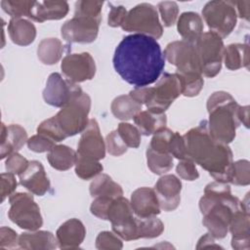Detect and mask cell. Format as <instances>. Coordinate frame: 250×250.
<instances>
[{"mask_svg":"<svg viewBox=\"0 0 250 250\" xmlns=\"http://www.w3.org/2000/svg\"><path fill=\"white\" fill-rule=\"evenodd\" d=\"M112 62L120 77L137 88L148 86L159 79L165 58L156 39L133 33L117 45Z\"/></svg>","mask_w":250,"mask_h":250,"instance_id":"1","label":"cell"},{"mask_svg":"<svg viewBox=\"0 0 250 250\" xmlns=\"http://www.w3.org/2000/svg\"><path fill=\"white\" fill-rule=\"evenodd\" d=\"M184 139L187 158L200 165L216 181L230 183L233 170L232 151L228 145L212 138L206 120L188 131Z\"/></svg>","mask_w":250,"mask_h":250,"instance_id":"2","label":"cell"},{"mask_svg":"<svg viewBox=\"0 0 250 250\" xmlns=\"http://www.w3.org/2000/svg\"><path fill=\"white\" fill-rule=\"evenodd\" d=\"M199 209L203 215V226L214 238L221 239L229 232L233 213L241 208L240 200L232 195L229 184L215 181L205 187Z\"/></svg>","mask_w":250,"mask_h":250,"instance_id":"3","label":"cell"},{"mask_svg":"<svg viewBox=\"0 0 250 250\" xmlns=\"http://www.w3.org/2000/svg\"><path fill=\"white\" fill-rule=\"evenodd\" d=\"M206 106L209 114L208 129L212 138L226 145L231 143L240 125L238 118L240 105L230 94L218 91L208 98Z\"/></svg>","mask_w":250,"mask_h":250,"instance_id":"4","label":"cell"},{"mask_svg":"<svg viewBox=\"0 0 250 250\" xmlns=\"http://www.w3.org/2000/svg\"><path fill=\"white\" fill-rule=\"evenodd\" d=\"M129 95L141 104H146L147 110L155 113H165L172 103L182 95V86L176 73H163L153 87H137Z\"/></svg>","mask_w":250,"mask_h":250,"instance_id":"5","label":"cell"},{"mask_svg":"<svg viewBox=\"0 0 250 250\" xmlns=\"http://www.w3.org/2000/svg\"><path fill=\"white\" fill-rule=\"evenodd\" d=\"M91 109V98L87 93H82L72 102L53 116V119L58 126L62 136H75L82 133L89 123V112Z\"/></svg>","mask_w":250,"mask_h":250,"instance_id":"6","label":"cell"},{"mask_svg":"<svg viewBox=\"0 0 250 250\" xmlns=\"http://www.w3.org/2000/svg\"><path fill=\"white\" fill-rule=\"evenodd\" d=\"M122 29L158 39L163 34L156 8L149 3H141L132 8L122 24Z\"/></svg>","mask_w":250,"mask_h":250,"instance_id":"7","label":"cell"},{"mask_svg":"<svg viewBox=\"0 0 250 250\" xmlns=\"http://www.w3.org/2000/svg\"><path fill=\"white\" fill-rule=\"evenodd\" d=\"M10 220L26 230L39 229L43 225L40 208L33 196L26 192H17L9 196Z\"/></svg>","mask_w":250,"mask_h":250,"instance_id":"8","label":"cell"},{"mask_svg":"<svg viewBox=\"0 0 250 250\" xmlns=\"http://www.w3.org/2000/svg\"><path fill=\"white\" fill-rule=\"evenodd\" d=\"M194 45L202 75L209 78L215 77L222 68L225 50L223 39L212 31L203 32Z\"/></svg>","mask_w":250,"mask_h":250,"instance_id":"9","label":"cell"},{"mask_svg":"<svg viewBox=\"0 0 250 250\" xmlns=\"http://www.w3.org/2000/svg\"><path fill=\"white\" fill-rule=\"evenodd\" d=\"M202 16L210 31L222 39L229 36L236 25L237 14L232 1H210L202 9Z\"/></svg>","mask_w":250,"mask_h":250,"instance_id":"10","label":"cell"},{"mask_svg":"<svg viewBox=\"0 0 250 250\" xmlns=\"http://www.w3.org/2000/svg\"><path fill=\"white\" fill-rule=\"evenodd\" d=\"M101 21L102 18L74 14L62 24V37L68 43H92L98 36Z\"/></svg>","mask_w":250,"mask_h":250,"instance_id":"11","label":"cell"},{"mask_svg":"<svg viewBox=\"0 0 250 250\" xmlns=\"http://www.w3.org/2000/svg\"><path fill=\"white\" fill-rule=\"evenodd\" d=\"M164 58L176 66L177 73H201L200 62L195 45L185 40L170 42L164 52Z\"/></svg>","mask_w":250,"mask_h":250,"instance_id":"12","label":"cell"},{"mask_svg":"<svg viewBox=\"0 0 250 250\" xmlns=\"http://www.w3.org/2000/svg\"><path fill=\"white\" fill-rule=\"evenodd\" d=\"M83 93L76 83L63 78L60 73L49 75L43 90V99L46 104L55 107H63Z\"/></svg>","mask_w":250,"mask_h":250,"instance_id":"13","label":"cell"},{"mask_svg":"<svg viewBox=\"0 0 250 250\" xmlns=\"http://www.w3.org/2000/svg\"><path fill=\"white\" fill-rule=\"evenodd\" d=\"M61 69L68 80L80 83L94 78L96 63L89 53H74L68 54L62 59Z\"/></svg>","mask_w":250,"mask_h":250,"instance_id":"14","label":"cell"},{"mask_svg":"<svg viewBox=\"0 0 250 250\" xmlns=\"http://www.w3.org/2000/svg\"><path fill=\"white\" fill-rule=\"evenodd\" d=\"M105 149V141L103 139L97 120L90 119L88 126L81 133L77 145V154L100 161L104 158Z\"/></svg>","mask_w":250,"mask_h":250,"instance_id":"15","label":"cell"},{"mask_svg":"<svg viewBox=\"0 0 250 250\" xmlns=\"http://www.w3.org/2000/svg\"><path fill=\"white\" fill-rule=\"evenodd\" d=\"M161 210L166 212L174 211L181 201L182 182L173 175L167 174L161 176L156 182L154 188Z\"/></svg>","mask_w":250,"mask_h":250,"instance_id":"16","label":"cell"},{"mask_svg":"<svg viewBox=\"0 0 250 250\" xmlns=\"http://www.w3.org/2000/svg\"><path fill=\"white\" fill-rule=\"evenodd\" d=\"M19 179L23 188L38 196H43L51 187L44 166L37 160L29 161L27 168L19 175Z\"/></svg>","mask_w":250,"mask_h":250,"instance_id":"17","label":"cell"},{"mask_svg":"<svg viewBox=\"0 0 250 250\" xmlns=\"http://www.w3.org/2000/svg\"><path fill=\"white\" fill-rule=\"evenodd\" d=\"M131 207L138 218H148L160 214V205L155 193L151 188H139L131 194Z\"/></svg>","mask_w":250,"mask_h":250,"instance_id":"18","label":"cell"},{"mask_svg":"<svg viewBox=\"0 0 250 250\" xmlns=\"http://www.w3.org/2000/svg\"><path fill=\"white\" fill-rule=\"evenodd\" d=\"M86 229L83 223L75 218L65 221L56 232L58 246L61 249H76L83 242Z\"/></svg>","mask_w":250,"mask_h":250,"instance_id":"19","label":"cell"},{"mask_svg":"<svg viewBox=\"0 0 250 250\" xmlns=\"http://www.w3.org/2000/svg\"><path fill=\"white\" fill-rule=\"evenodd\" d=\"M250 216L249 212L237 210L229 222V230L231 233V247L235 250H248L250 248Z\"/></svg>","mask_w":250,"mask_h":250,"instance_id":"20","label":"cell"},{"mask_svg":"<svg viewBox=\"0 0 250 250\" xmlns=\"http://www.w3.org/2000/svg\"><path fill=\"white\" fill-rule=\"evenodd\" d=\"M27 133L19 124L1 125V146L0 158L4 159L14 152H18L27 143Z\"/></svg>","mask_w":250,"mask_h":250,"instance_id":"21","label":"cell"},{"mask_svg":"<svg viewBox=\"0 0 250 250\" xmlns=\"http://www.w3.org/2000/svg\"><path fill=\"white\" fill-rule=\"evenodd\" d=\"M68 10L69 6L65 1H34L28 19L37 22L58 21L63 19Z\"/></svg>","mask_w":250,"mask_h":250,"instance_id":"22","label":"cell"},{"mask_svg":"<svg viewBox=\"0 0 250 250\" xmlns=\"http://www.w3.org/2000/svg\"><path fill=\"white\" fill-rule=\"evenodd\" d=\"M19 247L25 250H52L59 246L52 232L36 229L20 234Z\"/></svg>","mask_w":250,"mask_h":250,"instance_id":"23","label":"cell"},{"mask_svg":"<svg viewBox=\"0 0 250 250\" xmlns=\"http://www.w3.org/2000/svg\"><path fill=\"white\" fill-rule=\"evenodd\" d=\"M177 29L183 40L194 44L203 34V21L197 13L185 12L178 19Z\"/></svg>","mask_w":250,"mask_h":250,"instance_id":"24","label":"cell"},{"mask_svg":"<svg viewBox=\"0 0 250 250\" xmlns=\"http://www.w3.org/2000/svg\"><path fill=\"white\" fill-rule=\"evenodd\" d=\"M8 33L13 43L19 46H28L35 40L36 27L26 19H11Z\"/></svg>","mask_w":250,"mask_h":250,"instance_id":"25","label":"cell"},{"mask_svg":"<svg viewBox=\"0 0 250 250\" xmlns=\"http://www.w3.org/2000/svg\"><path fill=\"white\" fill-rule=\"evenodd\" d=\"M136 127L141 134L150 136L166 127L167 117L165 113H155L150 110H142L134 118Z\"/></svg>","mask_w":250,"mask_h":250,"instance_id":"26","label":"cell"},{"mask_svg":"<svg viewBox=\"0 0 250 250\" xmlns=\"http://www.w3.org/2000/svg\"><path fill=\"white\" fill-rule=\"evenodd\" d=\"M90 194L95 197L116 198L123 195V189L120 185L115 183L108 175L99 174L90 184Z\"/></svg>","mask_w":250,"mask_h":250,"instance_id":"27","label":"cell"},{"mask_svg":"<svg viewBox=\"0 0 250 250\" xmlns=\"http://www.w3.org/2000/svg\"><path fill=\"white\" fill-rule=\"evenodd\" d=\"M134 215L130 201L123 195L114 198L107 210V220L111 223L112 229L128 223Z\"/></svg>","mask_w":250,"mask_h":250,"instance_id":"28","label":"cell"},{"mask_svg":"<svg viewBox=\"0 0 250 250\" xmlns=\"http://www.w3.org/2000/svg\"><path fill=\"white\" fill-rule=\"evenodd\" d=\"M77 151L64 145H56L47 154L51 167L59 171H66L75 165Z\"/></svg>","mask_w":250,"mask_h":250,"instance_id":"29","label":"cell"},{"mask_svg":"<svg viewBox=\"0 0 250 250\" xmlns=\"http://www.w3.org/2000/svg\"><path fill=\"white\" fill-rule=\"evenodd\" d=\"M224 61L229 70H237L241 67H249V49L247 44H229L225 47Z\"/></svg>","mask_w":250,"mask_h":250,"instance_id":"30","label":"cell"},{"mask_svg":"<svg viewBox=\"0 0 250 250\" xmlns=\"http://www.w3.org/2000/svg\"><path fill=\"white\" fill-rule=\"evenodd\" d=\"M65 47L58 38H45L38 45L37 57L44 64H55L62 59Z\"/></svg>","mask_w":250,"mask_h":250,"instance_id":"31","label":"cell"},{"mask_svg":"<svg viewBox=\"0 0 250 250\" xmlns=\"http://www.w3.org/2000/svg\"><path fill=\"white\" fill-rule=\"evenodd\" d=\"M142 106L143 104L134 100L130 95H120L112 101L110 109L117 119L127 121L142 111Z\"/></svg>","mask_w":250,"mask_h":250,"instance_id":"32","label":"cell"},{"mask_svg":"<svg viewBox=\"0 0 250 250\" xmlns=\"http://www.w3.org/2000/svg\"><path fill=\"white\" fill-rule=\"evenodd\" d=\"M146 154L147 167L152 173L163 175L173 168L174 161L173 156L170 153H160L147 146Z\"/></svg>","mask_w":250,"mask_h":250,"instance_id":"33","label":"cell"},{"mask_svg":"<svg viewBox=\"0 0 250 250\" xmlns=\"http://www.w3.org/2000/svg\"><path fill=\"white\" fill-rule=\"evenodd\" d=\"M75 174L82 180H91L101 174L104 167L100 161L83 157L77 154L75 163Z\"/></svg>","mask_w":250,"mask_h":250,"instance_id":"34","label":"cell"},{"mask_svg":"<svg viewBox=\"0 0 250 250\" xmlns=\"http://www.w3.org/2000/svg\"><path fill=\"white\" fill-rule=\"evenodd\" d=\"M181 82L182 95L186 97L197 96L203 88V75L200 73H177Z\"/></svg>","mask_w":250,"mask_h":250,"instance_id":"35","label":"cell"},{"mask_svg":"<svg viewBox=\"0 0 250 250\" xmlns=\"http://www.w3.org/2000/svg\"><path fill=\"white\" fill-rule=\"evenodd\" d=\"M33 3L34 1L25 0H2L1 7L12 19H21L22 17L29 18Z\"/></svg>","mask_w":250,"mask_h":250,"instance_id":"36","label":"cell"},{"mask_svg":"<svg viewBox=\"0 0 250 250\" xmlns=\"http://www.w3.org/2000/svg\"><path fill=\"white\" fill-rule=\"evenodd\" d=\"M164 230V224L156 216L140 218L141 238H154L159 236Z\"/></svg>","mask_w":250,"mask_h":250,"instance_id":"37","label":"cell"},{"mask_svg":"<svg viewBox=\"0 0 250 250\" xmlns=\"http://www.w3.org/2000/svg\"><path fill=\"white\" fill-rule=\"evenodd\" d=\"M116 130L128 147H139L141 144V132L136 126L124 121L118 124Z\"/></svg>","mask_w":250,"mask_h":250,"instance_id":"38","label":"cell"},{"mask_svg":"<svg viewBox=\"0 0 250 250\" xmlns=\"http://www.w3.org/2000/svg\"><path fill=\"white\" fill-rule=\"evenodd\" d=\"M122 238L114 231H102L96 238V248L100 250H119L122 249Z\"/></svg>","mask_w":250,"mask_h":250,"instance_id":"39","label":"cell"},{"mask_svg":"<svg viewBox=\"0 0 250 250\" xmlns=\"http://www.w3.org/2000/svg\"><path fill=\"white\" fill-rule=\"evenodd\" d=\"M250 183V164L248 160L240 159L233 162L230 184L235 186H248Z\"/></svg>","mask_w":250,"mask_h":250,"instance_id":"40","label":"cell"},{"mask_svg":"<svg viewBox=\"0 0 250 250\" xmlns=\"http://www.w3.org/2000/svg\"><path fill=\"white\" fill-rule=\"evenodd\" d=\"M174 132L168 128H163L153 134L149 147L160 153H169V145Z\"/></svg>","mask_w":250,"mask_h":250,"instance_id":"41","label":"cell"},{"mask_svg":"<svg viewBox=\"0 0 250 250\" xmlns=\"http://www.w3.org/2000/svg\"><path fill=\"white\" fill-rule=\"evenodd\" d=\"M157 7L165 26L169 27L176 23L179 15V7L176 2L162 1L158 3Z\"/></svg>","mask_w":250,"mask_h":250,"instance_id":"42","label":"cell"},{"mask_svg":"<svg viewBox=\"0 0 250 250\" xmlns=\"http://www.w3.org/2000/svg\"><path fill=\"white\" fill-rule=\"evenodd\" d=\"M27 146L34 152H49L55 146L56 142L47 137L46 135L37 133L27 140Z\"/></svg>","mask_w":250,"mask_h":250,"instance_id":"43","label":"cell"},{"mask_svg":"<svg viewBox=\"0 0 250 250\" xmlns=\"http://www.w3.org/2000/svg\"><path fill=\"white\" fill-rule=\"evenodd\" d=\"M105 147L109 154L120 156L127 151L128 146L121 139L117 130H114L105 137Z\"/></svg>","mask_w":250,"mask_h":250,"instance_id":"44","label":"cell"},{"mask_svg":"<svg viewBox=\"0 0 250 250\" xmlns=\"http://www.w3.org/2000/svg\"><path fill=\"white\" fill-rule=\"evenodd\" d=\"M103 5H104V2L102 1H89V0L77 1L75 3L74 14L102 18Z\"/></svg>","mask_w":250,"mask_h":250,"instance_id":"45","label":"cell"},{"mask_svg":"<svg viewBox=\"0 0 250 250\" xmlns=\"http://www.w3.org/2000/svg\"><path fill=\"white\" fill-rule=\"evenodd\" d=\"M176 172L180 178L186 181H195L199 177L195 163L188 158H185L179 161L176 167Z\"/></svg>","mask_w":250,"mask_h":250,"instance_id":"46","label":"cell"},{"mask_svg":"<svg viewBox=\"0 0 250 250\" xmlns=\"http://www.w3.org/2000/svg\"><path fill=\"white\" fill-rule=\"evenodd\" d=\"M28 164L29 161L25 157H23L19 152H14L7 157L5 161V168L7 172L19 176L27 168Z\"/></svg>","mask_w":250,"mask_h":250,"instance_id":"47","label":"cell"},{"mask_svg":"<svg viewBox=\"0 0 250 250\" xmlns=\"http://www.w3.org/2000/svg\"><path fill=\"white\" fill-rule=\"evenodd\" d=\"M169 153L179 159H185L187 158V148H186V143L184 136H182L178 132H174L170 145H169Z\"/></svg>","mask_w":250,"mask_h":250,"instance_id":"48","label":"cell"},{"mask_svg":"<svg viewBox=\"0 0 250 250\" xmlns=\"http://www.w3.org/2000/svg\"><path fill=\"white\" fill-rule=\"evenodd\" d=\"M19 236L14 229L8 227H2L0 229V249L20 248Z\"/></svg>","mask_w":250,"mask_h":250,"instance_id":"49","label":"cell"},{"mask_svg":"<svg viewBox=\"0 0 250 250\" xmlns=\"http://www.w3.org/2000/svg\"><path fill=\"white\" fill-rule=\"evenodd\" d=\"M113 199L109 197H95L90 206L91 213L102 220H107V210Z\"/></svg>","mask_w":250,"mask_h":250,"instance_id":"50","label":"cell"},{"mask_svg":"<svg viewBox=\"0 0 250 250\" xmlns=\"http://www.w3.org/2000/svg\"><path fill=\"white\" fill-rule=\"evenodd\" d=\"M110 11L108 13L107 18V23L111 27H118L122 26L126 17H127V10L124 6H114L112 4H109Z\"/></svg>","mask_w":250,"mask_h":250,"instance_id":"51","label":"cell"},{"mask_svg":"<svg viewBox=\"0 0 250 250\" xmlns=\"http://www.w3.org/2000/svg\"><path fill=\"white\" fill-rule=\"evenodd\" d=\"M18 186L15 174L10 172L1 174V201L3 202L6 197L11 196L16 190Z\"/></svg>","mask_w":250,"mask_h":250,"instance_id":"52","label":"cell"},{"mask_svg":"<svg viewBox=\"0 0 250 250\" xmlns=\"http://www.w3.org/2000/svg\"><path fill=\"white\" fill-rule=\"evenodd\" d=\"M237 17L245 20L246 21H249L250 15V1H232Z\"/></svg>","mask_w":250,"mask_h":250,"instance_id":"53","label":"cell"},{"mask_svg":"<svg viewBox=\"0 0 250 250\" xmlns=\"http://www.w3.org/2000/svg\"><path fill=\"white\" fill-rule=\"evenodd\" d=\"M202 248H223V247L216 244L215 238L209 232H207L199 238L196 245V249H202Z\"/></svg>","mask_w":250,"mask_h":250,"instance_id":"54","label":"cell"},{"mask_svg":"<svg viewBox=\"0 0 250 250\" xmlns=\"http://www.w3.org/2000/svg\"><path fill=\"white\" fill-rule=\"evenodd\" d=\"M238 118L240 123H242L246 128L249 127V106H240L238 111Z\"/></svg>","mask_w":250,"mask_h":250,"instance_id":"55","label":"cell"}]
</instances>
